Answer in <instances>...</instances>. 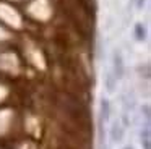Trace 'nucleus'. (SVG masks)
Wrapping results in <instances>:
<instances>
[{
	"label": "nucleus",
	"instance_id": "nucleus-1",
	"mask_svg": "<svg viewBox=\"0 0 151 149\" xmlns=\"http://www.w3.org/2000/svg\"><path fill=\"white\" fill-rule=\"evenodd\" d=\"M112 73L114 76L119 80H122L125 74V62H124V57H122L120 50H114L112 52Z\"/></svg>",
	"mask_w": 151,
	"mask_h": 149
},
{
	"label": "nucleus",
	"instance_id": "nucleus-2",
	"mask_svg": "<svg viewBox=\"0 0 151 149\" xmlns=\"http://www.w3.org/2000/svg\"><path fill=\"white\" fill-rule=\"evenodd\" d=\"M109 135H111V141L112 143H120L124 139L125 135V128L120 122H114L111 125V130H109Z\"/></svg>",
	"mask_w": 151,
	"mask_h": 149
},
{
	"label": "nucleus",
	"instance_id": "nucleus-3",
	"mask_svg": "<svg viewBox=\"0 0 151 149\" xmlns=\"http://www.w3.org/2000/svg\"><path fill=\"white\" fill-rule=\"evenodd\" d=\"M111 102L109 99L102 97L101 99V105H99V123H107L111 120Z\"/></svg>",
	"mask_w": 151,
	"mask_h": 149
},
{
	"label": "nucleus",
	"instance_id": "nucleus-4",
	"mask_svg": "<svg viewBox=\"0 0 151 149\" xmlns=\"http://www.w3.org/2000/svg\"><path fill=\"white\" fill-rule=\"evenodd\" d=\"M104 87L107 92H114L115 89H117V78L114 76V73L112 71H107L104 76Z\"/></svg>",
	"mask_w": 151,
	"mask_h": 149
},
{
	"label": "nucleus",
	"instance_id": "nucleus-5",
	"mask_svg": "<svg viewBox=\"0 0 151 149\" xmlns=\"http://www.w3.org/2000/svg\"><path fill=\"white\" fill-rule=\"evenodd\" d=\"M133 36L138 42H143L146 39V28H145L143 23H137L133 26Z\"/></svg>",
	"mask_w": 151,
	"mask_h": 149
},
{
	"label": "nucleus",
	"instance_id": "nucleus-6",
	"mask_svg": "<svg viewBox=\"0 0 151 149\" xmlns=\"http://www.w3.org/2000/svg\"><path fill=\"white\" fill-rule=\"evenodd\" d=\"M150 125L146 123L143 130H141V148L143 149H151V135H150Z\"/></svg>",
	"mask_w": 151,
	"mask_h": 149
},
{
	"label": "nucleus",
	"instance_id": "nucleus-7",
	"mask_svg": "<svg viewBox=\"0 0 151 149\" xmlns=\"http://www.w3.org/2000/svg\"><path fill=\"white\" fill-rule=\"evenodd\" d=\"M141 113H145V120L150 122V115H151V113H150V105H148V104L141 107Z\"/></svg>",
	"mask_w": 151,
	"mask_h": 149
},
{
	"label": "nucleus",
	"instance_id": "nucleus-8",
	"mask_svg": "<svg viewBox=\"0 0 151 149\" xmlns=\"http://www.w3.org/2000/svg\"><path fill=\"white\" fill-rule=\"evenodd\" d=\"M145 3H146V0H135V5H137V8H143L145 6Z\"/></svg>",
	"mask_w": 151,
	"mask_h": 149
},
{
	"label": "nucleus",
	"instance_id": "nucleus-9",
	"mask_svg": "<svg viewBox=\"0 0 151 149\" xmlns=\"http://www.w3.org/2000/svg\"><path fill=\"white\" fill-rule=\"evenodd\" d=\"M122 149H133L132 146H125V148H122Z\"/></svg>",
	"mask_w": 151,
	"mask_h": 149
}]
</instances>
